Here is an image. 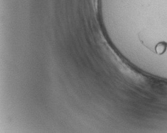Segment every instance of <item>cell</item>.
I'll list each match as a JSON object with an SVG mask.
<instances>
[{
    "label": "cell",
    "mask_w": 167,
    "mask_h": 133,
    "mask_svg": "<svg viewBox=\"0 0 167 133\" xmlns=\"http://www.w3.org/2000/svg\"><path fill=\"white\" fill-rule=\"evenodd\" d=\"M167 43L165 42H160L155 47V51L156 53L158 55H162L165 52V50L167 49Z\"/></svg>",
    "instance_id": "obj_1"
}]
</instances>
